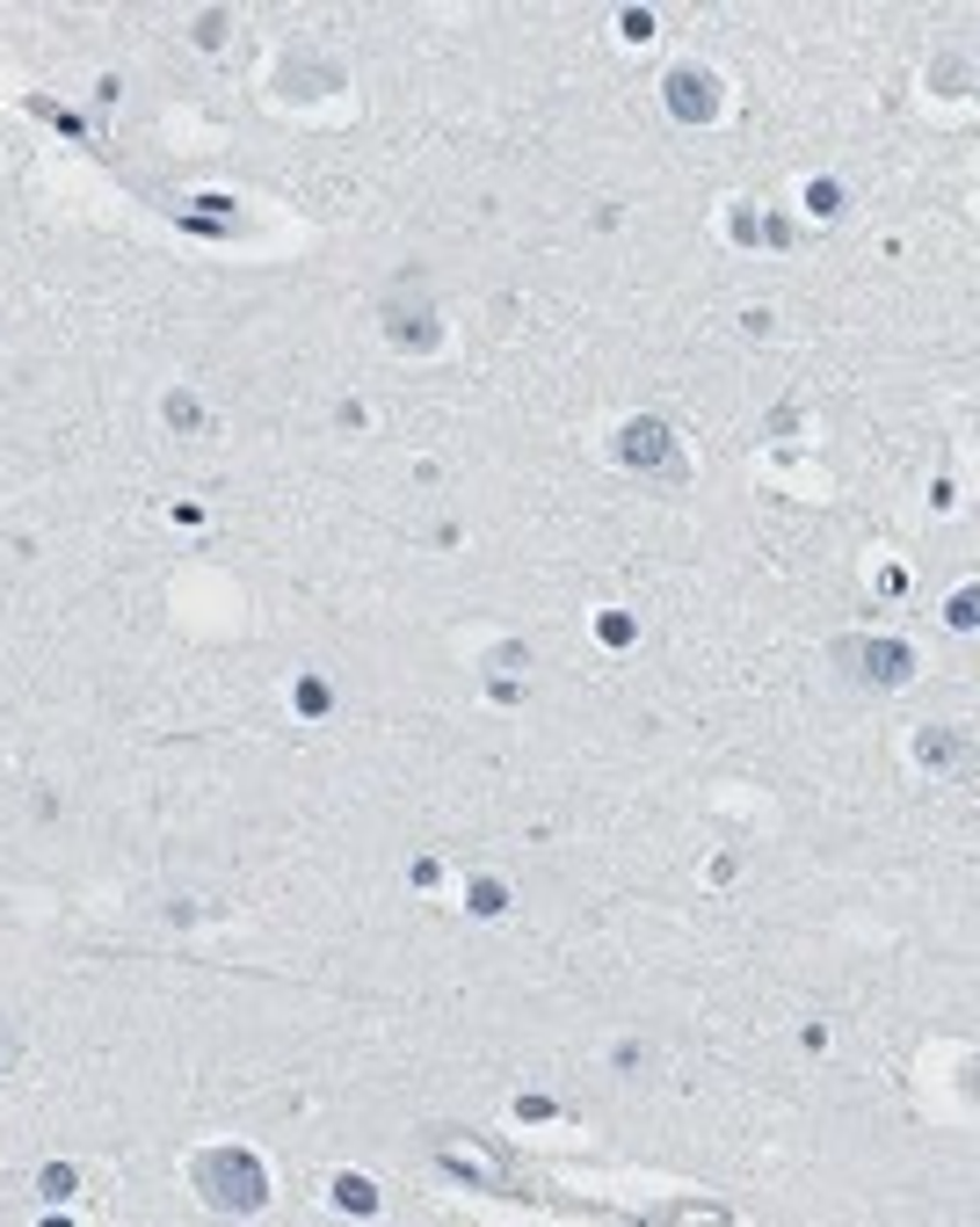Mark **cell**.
Masks as SVG:
<instances>
[{"label":"cell","mask_w":980,"mask_h":1227,"mask_svg":"<svg viewBox=\"0 0 980 1227\" xmlns=\"http://www.w3.org/2000/svg\"><path fill=\"white\" fill-rule=\"evenodd\" d=\"M196 1184H204V1198L211 1206H262V1170H255V1155H204L196 1162Z\"/></svg>","instance_id":"obj_1"},{"label":"cell","mask_w":980,"mask_h":1227,"mask_svg":"<svg viewBox=\"0 0 980 1227\" xmlns=\"http://www.w3.org/2000/svg\"><path fill=\"white\" fill-rule=\"evenodd\" d=\"M668 109H676L683 124L719 117V81H712V73H690V66H676V73H668Z\"/></svg>","instance_id":"obj_2"},{"label":"cell","mask_w":980,"mask_h":1227,"mask_svg":"<svg viewBox=\"0 0 980 1227\" xmlns=\"http://www.w3.org/2000/svg\"><path fill=\"white\" fill-rule=\"evenodd\" d=\"M842 661H858V669H872V683H908V647L893 640H864V647H842Z\"/></svg>","instance_id":"obj_3"},{"label":"cell","mask_w":980,"mask_h":1227,"mask_svg":"<svg viewBox=\"0 0 980 1227\" xmlns=\"http://www.w3.org/2000/svg\"><path fill=\"white\" fill-rule=\"evenodd\" d=\"M625 466H668V472H676V450H668L661 422H632V429H625Z\"/></svg>","instance_id":"obj_4"},{"label":"cell","mask_w":980,"mask_h":1227,"mask_svg":"<svg viewBox=\"0 0 980 1227\" xmlns=\"http://www.w3.org/2000/svg\"><path fill=\"white\" fill-rule=\"evenodd\" d=\"M334 1198H342V1206H349V1213H370V1206H378V1198H370V1184H364V1176H342V1184H334Z\"/></svg>","instance_id":"obj_5"},{"label":"cell","mask_w":980,"mask_h":1227,"mask_svg":"<svg viewBox=\"0 0 980 1227\" xmlns=\"http://www.w3.org/2000/svg\"><path fill=\"white\" fill-rule=\"evenodd\" d=\"M473 900H480V916H502V886L480 879V886H473Z\"/></svg>","instance_id":"obj_6"}]
</instances>
